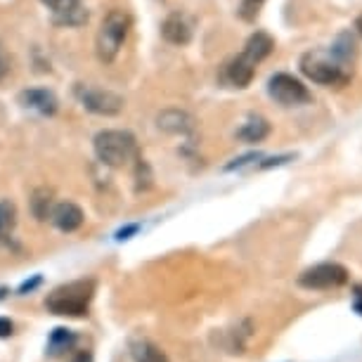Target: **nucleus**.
Instances as JSON below:
<instances>
[{
  "instance_id": "4be33fe9",
  "label": "nucleus",
  "mask_w": 362,
  "mask_h": 362,
  "mask_svg": "<svg viewBox=\"0 0 362 362\" xmlns=\"http://www.w3.org/2000/svg\"><path fill=\"white\" fill-rule=\"evenodd\" d=\"M263 0H244V5H242V17L244 19H254L256 17V12H258V5H261Z\"/></svg>"
},
{
  "instance_id": "aec40b11",
  "label": "nucleus",
  "mask_w": 362,
  "mask_h": 362,
  "mask_svg": "<svg viewBox=\"0 0 362 362\" xmlns=\"http://www.w3.org/2000/svg\"><path fill=\"white\" fill-rule=\"evenodd\" d=\"M10 71H12L10 54H8V50L3 47V43H0V83H3V81L10 76Z\"/></svg>"
},
{
  "instance_id": "dca6fc26",
  "label": "nucleus",
  "mask_w": 362,
  "mask_h": 362,
  "mask_svg": "<svg viewBox=\"0 0 362 362\" xmlns=\"http://www.w3.org/2000/svg\"><path fill=\"white\" fill-rule=\"evenodd\" d=\"M74 344H76V334L71 329H66V327H57V329L50 334V339H47V355L57 358V355L71 351Z\"/></svg>"
},
{
  "instance_id": "6ab92c4d",
  "label": "nucleus",
  "mask_w": 362,
  "mask_h": 362,
  "mask_svg": "<svg viewBox=\"0 0 362 362\" xmlns=\"http://www.w3.org/2000/svg\"><path fill=\"white\" fill-rule=\"evenodd\" d=\"M17 225V209L10 199L0 202V239L10 237Z\"/></svg>"
},
{
  "instance_id": "39448f33",
  "label": "nucleus",
  "mask_w": 362,
  "mask_h": 362,
  "mask_svg": "<svg viewBox=\"0 0 362 362\" xmlns=\"http://www.w3.org/2000/svg\"><path fill=\"white\" fill-rule=\"evenodd\" d=\"M76 98L83 105L88 112L98 114V116H116L124 112V98L114 90H107V88H98V86H76Z\"/></svg>"
},
{
  "instance_id": "7ed1b4c3",
  "label": "nucleus",
  "mask_w": 362,
  "mask_h": 362,
  "mask_svg": "<svg viewBox=\"0 0 362 362\" xmlns=\"http://www.w3.org/2000/svg\"><path fill=\"white\" fill-rule=\"evenodd\" d=\"M128 29H131V17L124 10H112L102 19L98 38H95V52H98L100 62L112 64L119 57L121 47L126 43Z\"/></svg>"
},
{
  "instance_id": "f3484780",
  "label": "nucleus",
  "mask_w": 362,
  "mask_h": 362,
  "mask_svg": "<svg viewBox=\"0 0 362 362\" xmlns=\"http://www.w3.org/2000/svg\"><path fill=\"white\" fill-rule=\"evenodd\" d=\"M270 135V124L261 116H254V119H249L247 124L237 131V138L244 140V142H261Z\"/></svg>"
},
{
  "instance_id": "5701e85b",
  "label": "nucleus",
  "mask_w": 362,
  "mask_h": 362,
  "mask_svg": "<svg viewBox=\"0 0 362 362\" xmlns=\"http://www.w3.org/2000/svg\"><path fill=\"white\" fill-rule=\"evenodd\" d=\"M140 232V225L133 223V225H126V228H121L116 232V242H126V239H131L133 235H138Z\"/></svg>"
},
{
  "instance_id": "4468645a",
  "label": "nucleus",
  "mask_w": 362,
  "mask_h": 362,
  "mask_svg": "<svg viewBox=\"0 0 362 362\" xmlns=\"http://www.w3.org/2000/svg\"><path fill=\"white\" fill-rule=\"evenodd\" d=\"M272 47H275V40H272L265 31H256L254 36L247 40V45H244L242 54L249 59V62L258 64V62H263V59L272 52Z\"/></svg>"
},
{
  "instance_id": "6e6552de",
  "label": "nucleus",
  "mask_w": 362,
  "mask_h": 362,
  "mask_svg": "<svg viewBox=\"0 0 362 362\" xmlns=\"http://www.w3.org/2000/svg\"><path fill=\"white\" fill-rule=\"evenodd\" d=\"M156 128L168 135H187L194 131V119L182 109H163L156 116Z\"/></svg>"
},
{
  "instance_id": "cd10ccee",
  "label": "nucleus",
  "mask_w": 362,
  "mask_h": 362,
  "mask_svg": "<svg viewBox=\"0 0 362 362\" xmlns=\"http://www.w3.org/2000/svg\"><path fill=\"white\" fill-rule=\"evenodd\" d=\"M71 362H93V355L88 353V351H83V353H78Z\"/></svg>"
},
{
  "instance_id": "f8f14e48",
  "label": "nucleus",
  "mask_w": 362,
  "mask_h": 362,
  "mask_svg": "<svg viewBox=\"0 0 362 362\" xmlns=\"http://www.w3.org/2000/svg\"><path fill=\"white\" fill-rule=\"evenodd\" d=\"M161 36H163V40H168V43H173V45H187L189 38H192V29H189L185 17L173 12V15H168L163 19Z\"/></svg>"
},
{
  "instance_id": "9d476101",
  "label": "nucleus",
  "mask_w": 362,
  "mask_h": 362,
  "mask_svg": "<svg viewBox=\"0 0 362 362\" xmlns=\"http://www.w3.org/2000/svg\"><path fill=\"white\" fill-rule=\"evenodd\" d=\"M83 211L81 206L71 202H59L52 206V214H50V221L54 223V228L62 230V232H76L81 225H83Z\"/></svg>"
},
{
  "instance_id": "20e7f679",
  "label": "nucleus",
  "mask_w": 362,
  "mask_h": 362,
  "mask_svg": "<svg viewBox=\"0 0 362 362\" xmlns=\"http://www.w3.org/2000/svg\"><path fill=\"white\" fill-rule=\"evenodd\" d=\"M95 154L105 166L121 168L138 154V142L128 131H102L95 135Z\"/></svg>"
},
{
  "instance_id": "423d86ee",
  "label": "nucleus",
  "mask_w": 362,
  "mask_h": 362,
  "mask_svg": "<svg viewBox=\"0 0 362 362\" xmlns=\"http://www.w3.org/2000/svg\"><path fill=\"white\" fill-rule=\"evenodd\" d=\"M348 282V270L339 263H320L298 275V286L310 291L339 289Z\"/></svg>"
},
{
  "instance_id": "a878e982",
  "label": "nucleus",
  "mask_w": 362,
  "mask_h": 362,
  "mask_svg": "<svg viewBox=\"0 0 362 362\" xmlns=\"http://www.w3.org/2000/svg\"><path fill=\"white\" fill-rule=\"evenodd\" d=\"M353 308L358 315H362V286H355V293H353Z\"/></svg>"
},
{
  "instance_id": "1a4fd4ad",
  "label": "nucleus",
  "mask_w": 362,
  "mask_h": 362,
  "mask_svg": "<svg viewBox=\"0 0 362 362\" xmlns=\"http://www.w3.org/2000/svg\"><path fill=\"white\" fill-rule=\"evenodd\" d=\"M45 8L54 12V22L57 24H83L88 19V12L81 8V0H40Z\"/></svg>"
},
{
  "instance_id": "412c9836",
  "label": "nucleus",
  "mask_w": 362,
  "mask_h": 362,
  "mask_svg": "<svg viewBox=\"0 0 362 362\" xmlns=\"http://www.w3.org/2000/svg\"><path fill=\"white\" fill-rule=\"evenodd\" d=\"M256 159H261V154H244V156H239V159H235L232 163H228V166H225V170H235V168H242V166H247L249 161H256Z\"/></svg>"
},
{
  "instance_id": "393cba45",
  "label": "nucleus",
  "mask_w": 362,
  "mask_h": 362,
  "mask_svg": "<svg viewBox=\"0 0 362 362\" xmlns=\"http://www.w3.org/2000/svg\"><path fill=\"white\" fill-rule=\"evenodd\" d=\"M12 329H15V327H12L10 320L8 317H0V339L12 337Z\"/></svg>"
},
{
  "instance_id": "c85d7f7f",
  "label": "nucleus",
  "mask_w": 362,
  "mask_h": 362,
  "mask_svg": "<svg viewBox=\"0 0 362 362\" xmlns=\"http://www.w3.org/2000/svg\"><path fill=\"white\" fill-rule=\"evenodd\" d=\"M355 26H358V31H360V36H362V15L358 17V24H355Z\"/></svg>"
},
{
  "instance_id": "f257e3e1",
  "label": "nucleus",
  "mask_w": 362,
  "mask_h": 362,
  "mask_svg": "<svg viewBox=\"0 0 362 362\" xmlns=\"http://www.w3.org/2000/svg\"><path fill=\"white\" fill-rule=\"evenodd\" d=\"M348 62H351V59L344 57L337 47H329V50H310L300 57V71H303V76H308L313 83L341 88L351 81Z\"/></svg>"
},
{
  "instance_id": "9b49d317",
  "label": "nucleus",
  "mask_w": 362,
  "mask_h": 362,
  "mask_svg": "<svg viewBox=\"0 0 362 362\" xmlns=\"http://www.w3.org/2000/svg\"><path fill=\"white\" fill-rule=\"evenodd\" d=\"M19 102L26 107V109H33V112L43 114V116H52L57 112V98L45 90V88H31V90H24L19 95Z\"/></svg>"
},
{
  "instance_id": "2eb2a0df",
  "label": "nucleus",
  "mask_w": 362,
  "mask_h": 362,
  "mask_svg": "<svg viewBox=\"0 0 362 362\" xmlns=\"http://www.w3.org/2000/svg\"><path fill=\"white\" fill-rule=\"evenodd\" d=\"M131 355L135 362H170L168 355L156 344H152V341H133Z\"/></svg>"
},
{
  "instance_id": "a211bd4d",
  "label": "nucleus",
  "mask_w": 362,
  "mask_h": 362,
  "mask_svg": "<svg viewBox=\"0 0 362 362\" xmlns=\"http://www.w3.org/2000/svg\"><path fill=\"white\" fill-rule=\"evenodd\" d=\"M52 192L45 187H38L36 192L31 194V214L33 218H38V221H47L52 214Z\"/></svg>"
},
{
  "instance_id": "0eeeda50",
  "label": "nucleus",
  "mask_w": 362,
  "mask_h": 362,
  "mask_svg": "<svg viewBox=\"0 0 362 362\" xmlns=\"http://www.w3.org/2000/svg\"><path fill=\"white\" fill-rule=\"evenodd\" d=\"M268 93L282 107H300L305 102H310V90L298 78H293L291 74H275L268 81Z\"/></svg>"
},
{
  "instance_id": "f03ea898",
  "label": "nucleus",
  "mask_w": 362,
  "mask_h": 362,
  "mask_svg": "<svg viewBox=\"0 0 362 362\" xmlns=\"http://www.w3.org/2000/svg\"><path fill=\"white\" fill-rule=\"evenodd\" d=\"M95 296V282L93 279H76V282L62 284L52 289L45 298V308L52 315L62 317H83L88 315V308Z\"/></svg>"
},
{
  "instance_id": "bb28decb",
  "label": "nucleus",
  "mask_w": 362,
  "mask_h": 362,
  "mask_svg": "<svg viewBox=\"0 0 362 362\" xmlns=\"http://www.w3.org/2000/svg\"><path fill=\"white\" fill-rule=\"evenodd\" d=\"M40 284V277H33L31 282H24L22 286H19V293H26V291H33L36 286Z\"/></svg>"
},
{
  "instance_id": "b1692460",
  "label": "nucleus",
  "mask_w": 362,
  "mask_h": 362,
  "mask_svg": "<svg viewBox=\"0 0 362 362\" xmlns=\"http://www.w3.org/2000/svg\"><path fill=\"white\" fill-rule=\"evenodd\" d=\"M289 159H293L291 154H284V156H272V159H268V161H263L261 163V168H270V166H279V163H286Z\"/></svg>"
},
{
  "instance_id": "ddd939ff",
  "label": "nucleus",
  "mask_w": 362,
  "mask_h": 362,
  "mask_svg": "<svg viewBox=\"0 0 362 362\" xmlns=\"http://www.w3.org/2000/svg\"><path fill=\"white\" fill-rule=\"evenodd\" d=\"M254 74H256V64L249 62L244 54H239V57L230 59V62L225 64V78L235 88H247L251 81H254Z\"/></svg>"
}]
</instances>
